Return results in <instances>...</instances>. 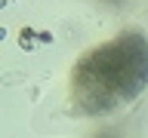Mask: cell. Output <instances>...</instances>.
Returning <instances> with one entry per match:
<instances>
[{
	"instance_id": "6da1fadb",
	"label": "cell",
	"mask_w": 148,
	"mask_h": 138,
	"mask_svg": "<svg viewBox=\"0 0 148 138\" xmlns=\"http://www.w3.org/2000/svg\"><path fill=\"white\" fill-rule=\"evenodd\" d=\"M31 37H37V31H34V28H25V31H22V40H18L22 49H28V52L34 49V40H31Z\"/></svg>"
},
{
	"instance_id": "7a4b0ae2",
	"label": "cell",
	"mask_w": 148,
	"mask_h": 138,
	"mask_svg": "<svg viewBox=\"0 0 148 138\" xmlns=\"http://www.w3.org/2000/svg\"><path fill=\"white\" fill-rule=\"evenodd\" d=\"M37 43H53V34L49 31H37Z\"/></svg>"
}]
</instances>
